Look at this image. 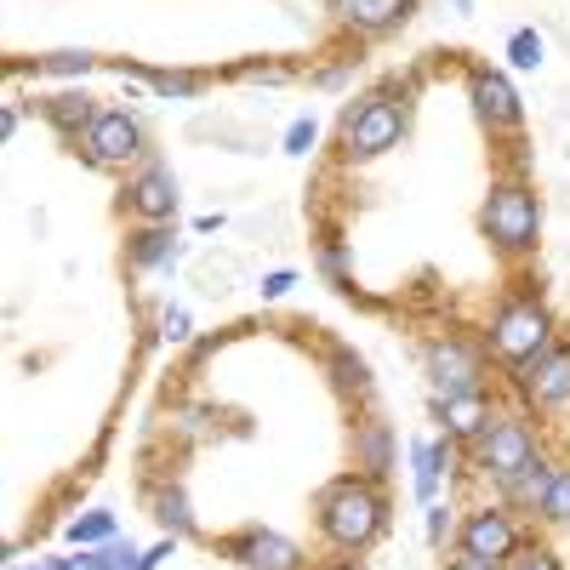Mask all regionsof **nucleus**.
Here are the masks:
<instances>
[{"label": "nucleus", "mask_w": 570, "mask_h": 570, "mask_svg": "<svg viewBox=\"0 0 570 570\" xmlns=\"http://www.w3.org/2000/svg\"><path fill=\"white\" fill-rule=\"evenodd\" d=\"M314 525H320V537L331 548L365 553L389 525V502H383V491H376L371 473H343V480H331L314 497Z\"/></svg>", "instance_id": "obj_1"}, {"label": "nucleus", "mask_w": 570, "mask_h": 570, "mask_svg": "<svg viewBox=\"0 0 570 570\" xmlns=\"http://www.w3.org/2000/svg\"><path fill=\"white\" fill-rule=\"evenodd\" d=\"M480 234L502 257H531L542 246V195L519 177L491 183V195L480 206Z\"/></svg>", "instance_id": "obj_2"}, {"label": "nucleus", "mask_w": 570, "mask_h": 570, "mask_svg": "<svg viewBox=\"0 0 570 570\" xmlns=\"http://www.w3.org/2000/svg\"><path fill=\"white\" fill-rule=\"evenodd\" d=\"M405 98H394V91H371V98L348 104L343 120H337V155L348 166H365V160H383L389 149H400L405 142Z\"/></svg>", "instance_id": "obj_3"}, {"label": "nucleus", "mask_w": 570, "mask_h": 570, "mask_svg": "<svg viewBox=\"0 0 570 570\" xmlns=\"http://www.w3.org/2000/svg\"><path fill=\"white\" fill-rule=\"evenodd\" d=\"M559 337H553V308L542 303V297H531V292H519V297H508L497 314H491V325H485V348H491V360L502 365V371H519V365H531L542 348H553Z\"/></svg>", "instance_id": "obj_4"}, {"label": "nucleus", "mask_w": 570, "mask_h": 570, "mask_svg": "<svg viewBox=\"0 0 570 570\" xmlns=\"http://www.w3.org/2000/svg\"><path fill=\"white\" fill-rule=\"evenodd\" d=\"M537 456H542V434H537V422H531L525 405H519V411H497L485 434L468 445V462L480 468L497 491L513 480V473H525Z\"/></svg>", "instance_id": "obj_5"}, {"label": "nucleus", "mask_w": 570, "mask_h": 570, "mask_svg": "<svg viewBox=\"0 0 570 570\" xmlns=\"http://www.w3.org/2000/svg\"><path fill=\"white\" fill-rule=\"evenodd\" d=\"M422 365H428V383H434V400H440V394H468V389H485L491 348H485V337L473 343V337H456V331H445V337L428 343Z\"/></svg>", "instance_id": "obj_6"}, {"label": "nucleus", "mask_w": 570, "mask_h": 570, "mask_svg": "<svg viewBox=\"0 0 570 570\" xmlns=\"http://www.w3.org/2000/svg\"><path fill=\"white\" fill-rule=\"evenodd\" d=\"M456 548L473 553V559H485V564H513V553L525 548V525L513 519L508 502H485V508H473L462 525H456Z\"/></svg>", "instance_id": "obj_7"}, {"label": "nucleus", "mask_w": 570, "mask_h": 570, "mask_svg": "<svg viewBox=\"0 0 570 570\" xmlns=\"http://www.w3.org/2000/svg\"><path fill=\"white\" fill-rule=\"evenodd\" d=\"M468 104H473V120H480L491 137H508L525 126V104H519V91L502 69L491 63H473L468 69Z\"/></svg>", "instance_id": "obj_8"}, {"label": "nucleus", "mask_w": 570, "mask_h": 570, "mask_svg": "<svg viewBox=\"0 0 570 570\" xmlns=\"http://www.w3.org/2000/svg\"><path fill=\"white\" fill-rule=\"evenodd\" d=\"M508 376H513L519 405H525V411H559V405H570V343L542 348L531 365H519Z\"/></svg>", "instance_id": "obj_9"}, {"label": "nucleus", "mask_w": 570, "mask_h": 570, "mask_svg": "<svg viewBox=\"0 0 570 570\" xmlns=\"http://www.w3.org/2000/svg\"><path fill=\"white\" fill-rule=\"evenodd\" d=\"M80 155L98 166V171L131 166V160L142 155V126H137V115H126V109H98V120H91L86 137H80Z\"/></svg>", "instance_id": "obj_10"}, {"label": "nucleus", "mask_w": 570, "mask_h": 570, "mask_svg": "<svg viewBox=\"0 0 570 570\" xmlns=\"http://www.w3.org/2000/svg\"><path fill=\"white\" fill-rule=\"evenodd\" d=\"M177 177H171V166H160V160H142L131 177H126V212L137 217V223H171L177 217Z\"/></svg>", "instance_id": "obj_11"}, {"label": "nucleus", "mask_w": 570, "mask_h": 570, "mask_svg": "<svg viewBox=\"0 0 570 570\" xmlns=\"http://www.w3.org/2000/svg\"><path fill=\"white\" fill-rule=\"evenodd\" d=\"M223 553H228V559H240L246 570H303V564H308L303 548H297L292 537L263 531V525H252V531H240L234 542H223Z\"/></svg>", "instance_id": "obj_12"}, {"label": "nucleus", "mask_w": 570, "mask_h": 570, "mask_svg": "<svg viewBox=\"0 0 570 570\" xmlns=\"http://www.w3.org/2000/svg\"><path fill=\"white\" fill-rule=\"evenodd\" d=\"M331 12H337V23L343 29H354V35H394V29H405L411 18H416V0H331Z\"/></svg>", "instance_id": "obj_13"}, {"label": "nucleus", "mask_w": 570, "mask_h": 570, "mask_svg": "<svg viewBox=\"0 0 570 570\" xmlns=\"http://www.w3.org/2000/svg\"><path fill=\"white\" fill-rule=\"evenodd\" d=\"M434 411H440V422H445V440H456V445H473L491 428V416H497V400L485 394V389H468V394H440L434 400Z\"/></svg>", "instance_id": "obj_14"}, {"label": "nucleus", "mask_w": 570, "mask_h": 570, "mask_svg": "<svg viewBox=\"0 0 570 570\" xmlns=\"http://www.w3.org/2000/svg\"><path fill=\"white\" fill-rule=\"evenodd\" d=\"M411 491H416V502L428 508L440 497V485H445V473L456 468V440H411Z\"/></svg>", "instance_id": "obj_15"}, {"label": "nucleus", "mask_w": 570, "mask_h": 570, "mask_svg": "<svg viewBox=\"0 0 570 570\" xmlns=\"http://www.w3.org/2000/svg\"><path fill=\"white\" fill-rule=\"evenodd\" d=\"M40 120L52 126L63 142H80L86 126L98 120V104H91L86 91H58V98H40Z\"/></svg>", "instance_id": "obj_16"}, {"label": "nucleus", "mask_w": 570, "mask_h": 570, "mask_svg": "<svg viewBox=\"0 0 570 570\" xmlns=\"http://www.w3.org/2000/svg\"><path fill=\"white\" fill-rule=\"evenodd\" d=\"M126 257H131V268H171L177 263V234L166 228V223H142L131 240H126Z\"/></svg>", "instance_id": "obj_17"}, {"label": "nucleus", "mask_w": 570, "mask_h": 570, "mask_svg": "<svg viewBox=\"0 0 570 570\" xmlns=\"http://www.w3.org/2000/svg\"><path fill=\"white\" fill-rule=\"evenodd\" d=\"M553 473H559V462H553V456H537L525 473H513V480L502 485V502H508V508L537 513V508H542V497H548V485H553Z\"/></svg>", "instance_id": "obj_18"}, {"label": "nucleus", "mask_w": 570, "mask_h": 570, "mask_svg": "<svg viewBox=\"0 0 570 570\" xmlns=\"http://www.w3.org/2000/svg\"><path fill=\"white\" fill-rule=\"evenodd\" d=\"M502 58H508V69H519V75H537V69L548 63V35L531 29V23H519V29L508 35V46H502Z\"/></svg>", "instance_id": "obj_19"}, {"label": "nucleus", "mask_w": 570, "mask_h": 570, "mask_svg": "<svg viewBox=\"0 0 570 570\" xmlns=\"http://www.w3.org/2000/svg\"><path fill=\"white\" fill-rule=\"evenodd\" d=\"M115 513L109 508H91V513H80V519H69L63 525V537L75 542V548H104V542H115Z\"/></svg>", "instance_id": "obj_20"}, {"label": "nucleus", "mask_w": 570, "mask_h": 570, "mask_svg": "<svg viewBox=\"0 0 570 570\" xmlns=\"http://www.w3.org/2000/svg\"><path fill=\"white\" fill-rule=\"evenodd\" d=\"M155 519L166 525V537H188V531H195V508H188L183 485H160L155 491Z\"/></svg>", "instance_id": "obj_21"}, {"label": "nucleus", "mask_w": 570, "mask_h": 570, "mask_svg": "<svg viewBox=\"0 0 570 570\" xmlns=\"http://www.w3.org/2000/svg\"><path fill=\"white\" fill-rule=\"evenodd\" d=\"M354 451H360V468L371 473V480H376V473H389V428L383 422H365Z\"/></svg>", "instance_id": "obj_22"}, {"label": "nucleus", "mask_w": 570, "mask_h": 570, "mask_svg": "<svg viewBox=\"0 0 570 570\" xmlns=\"http://www.w3.org/2000/svg\"><path fill=\"white\" fill-rule=\"evenodd\" d=\"M234 274H240V257H212V252H206V257L195 263V279L206 285L212 297H228V292H234Z\"/></svg>", "instance_id": "obj_23"}, {"label": "nucleus", "mask_w": 570, "mask_h": 570, "mask_svg": "<svg viewBox=\"0 0 570 570\" xmlns=\"http://www.w3.org/2000/svg\"><path fill=\"white\" fill-rule=\"evenodd\" d=\"M331 383H337L343 394H365V389H371V371H365L360 354L337 348V354H331Z\"/></svg>", "instance_id": "obj_24"}, {"label": "nucleus", "mask_w": 570, "mask_h": 570, "mask_svg": "<svg viewBox=\"0 0 570 570\" xmlns=\"http://www.w3.org/2000/svg\"><path fill=\"white\" fill-rule=\"evenodd\" d=\"M537 513L548 519V525H570V462H559V473H553V485H548Z\"/></svg>", "instance_id": "obj_25"}, {"label": "nucleus", "mask_w": 570, "mask_h": 570, "mask_svg": "<svg viewBox=\"0 0 570 570\" xmlns=\"http://www.w3.org/2000/svg\"><path fill=\"white\" fill-rule=\"evenodd\" d=\"M142 80H149L160 98H195V91L206 86L200 75H183V69H142Z\"/></svg>", "instance_id": "obj_26"}, {"label": "nucleus", "mask_w": 570, "mask_h": 570, "mask_svg": "<svg viewBox=\"0 0 570 570\" xmlns=\"http://www.w3.org/2000/svg\"><path fill=\"white\" fill-rule=\"evenodd\" d=\"M91 52H52V58H35V75H91Z\"/></svg>", "instance_id": "obj_27"}, {"label": "nucleus", "mask_w": 570, "mask_h": 570, "mask_svg": "<svg viewBox=\"0 0 570 570\" xmlns=\"http://www.w3.org/2000/svg\"><path fill=\"white\" fill-rule=\"evenodd\" d=\"M508 570H564V564H559V553H548V548L525 542V548L513 553V564H508Z\"/></svg>", "instance_id": "obj_28"}, {"label": "nucleus", "mask_w": 570, "mask_h": 570, "mask_svg": "<svg viewBox=\"0 0 570 570\" xmlns=\"http://www.w3.org/2000/svg\"><path fill=\"white\" fill-rule=\"evenodd\" d=\"M451 531H456L451 508H445V502H428V542H434V548H445V542H451Z\"/></svg>", "instance_id": "obj_29"}, {"label": "nucleus", "mask_w": 570, "mask_h": 570, "mask_svg": "<svg viewBox=\"0 0 570 570\" xmlns=\"http://www.w3.org/2000/svg\"><path fill=\"white\" fill-rule=\"evenodd\" d=\"M46 570H109V553H104V548H80V553H69V559H52Z\"/></svg>", "instance_id": "obj_30"}, {"label": "nucleus", "mask_w": 570, "mask_h": 570, "mask_svg": "<svg viewBox=\"0 0 570 570\" xmlns=\"http://www.w3.org/2000/svg\"><path fill=\"white\" fill-rule=\"evenodd\" d=\"M314 142H320V126H314V120H292V131H285V155H297V160H303Z\"/></svg>", "instance_id": "obj_31"}, {"label": "nucleus", "mask_w": 570, "mask_h": 570, "mask_svg": "<svg viewBox=\"0 0 570 570\" xmlns=\"http://www.w3.org/2000/svg\"><path fill=\"white\" fill-rule=\"evenodd\" d=\"M160 337H166V343H188V308H183V303L160 308Z\"/></svg>", "instance_id": "obj_32"}, {"label": "nucleus", "mask_w": 570, "mask_h": 570, "mask_svg": "<svg viewBox=\"0 0 570 570\" xmlns=\"http://www.w3.org/2000/svg\"><path fill=\"white\" fill-rule=\"evenodd\" d=\"M292 285H297V274H292V268H274V274H263V285H257V292L274 303V297H285V292H292Z\"/></svg>", "instance_id": "obj_33"}, {"label": "nucleus", "mask_w": 570, "mask_h": 570, "mask_svg": "<svg viewBox=\"0 0 570 570\" xmlns=\"http://www.w3.org/2000/svg\"><path fill=\"white\" fill-rule=\"evenodd\" d=\"M445 570H502V564H485V559H473V553H462V548H456V553L445 559Z\"/></svg>", "instance_id": "obj_34"}, {"label": "nucleus", "mask_w": 570, "mask_h": 570, "mask_svg": "<svg viewBox=\"0 0 570 570\" xmlns=\"http://www.w3.org/2000/svg\"><path fill=\"white\" fill-rule=\"evenodd\" d=\"M325 274H331V279L348 274V252H343V246H325Z\"/></svg>", "instance_id": "obj_35"}, {"label": "nucleus", "mask_w": 570, "mask_h": 570, "mask_svg": "<svg viewBox=\"0 0 570 570\" xmlns=\"http://www.w3.org/2000/svg\"><path fill=\"white\" fill-rule=\"evenodd\" d=\"M177 428L183 434H206V411H177Z\"/></svg>", "instance_id": "obj_36"}, {"label": "nucleus", "mask_w": 570, "mask_h": 570, "mask_svg": "<svg viewBox=\"0 0 570 570\" xmlns=\"http://www.w3.org/2000/svg\"><path fill=\"white\" fill-rule=\"evenodd\" d=\"M12 131H18V109L7 104V109H0V137H12Z\"/></svg>", "instance_id": "obj_37"}, {"label": "nucleus", "mask_w": 570, "mask_h": 570, "mask_svg": "<svg viewBox=\"0 0 570 570\" xmlns=\"http://www.w3.org/2000/svg\"><path fill=\"white\" fill-rule=\"evenodd\" d=\"M451 7H456V18H473V0H451Z\"/></svg>", "instance_id": "obj_38"}, {"label": "nucleus", "mask_w": 570, "mask_h": 570, "mask_svg": "<svg viewBox=\"0 0 570 570\" xmlns=\"http://www.w3.org/2000/svg\"><path fill=\"white\" fill-rule=\"evenodd\" d=\"M337 570H360V564H337Z\"/></svg>", "instance_id": "obj_39"}, {"label": "nucleus", "mask_w": 570, "mask_h": 570, "mask_svg": "<svg viewBox=\"0 0 570 570\" xmlns=\"http://www.w3.org/2000/svg\"><path fill=\"white\" fill-rule=\"evenodd\" d=\"M7 570H23V564H7Z\"/></svg>", "instance_id": "obj_40"}]
</instances>
